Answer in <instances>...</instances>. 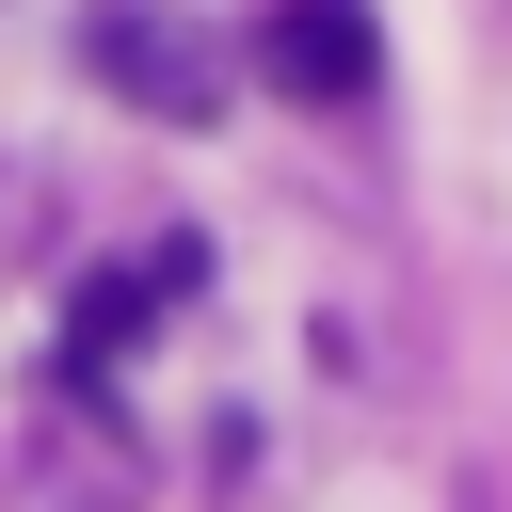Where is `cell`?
Here are the masks:
<instances>
[{
  "instance_id": "2",
  "label": "cell",
  "mask_w": 512,
  "mask_h": 512,
  "mask_svg": "<svg viewBox=\"0 0 512 512\" xmlns=\"http://www.w3.org/2000/svg\"><path fill=\"white\" fill-rule=\"evenodd\" d=\"M96 64H112L144 112H176V128H208V96H224V64H208V48H176L144 0H112V16H96Z\"/></svg>"
},
{
  "instance_id": "1",
  "label": "cell",
  "mask_w": 512,
  "mask_h": 512,
  "mask_svg": "<svg viewBox=\"0 0 512 512\" xmlns=\"http://www.w3.org/2000/svg\"><path fill=\"white\" fill-rule=\"evenodd\" d=\"M256 80H272V96H304V112L368 96V80H384V32H368V0H272V16H256Z\"/></svg>"
}]
</instances>
